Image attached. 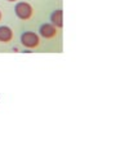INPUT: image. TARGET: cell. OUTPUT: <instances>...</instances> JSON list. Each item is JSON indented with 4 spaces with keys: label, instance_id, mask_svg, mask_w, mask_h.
<instances>
[{
    "label": "cell",
    "instance_id": "1",
    "mask_svg": "<svg viewBox=\"0 0 138 155\" xmlns=\"http://www.w3.org/2000/svg\"><path fill=\"white\" fill-rule=\"evenodd\" d=\"M14 12H16L17 17L23 19V21H27L32 17V7L28 3H25V2H21V3H17L16 7H14Z\"/></svg>",
    "mask_w": 138,
    "mask_h": 155
},
{
    "label": "cell",
    "instance_id": "2",
    "mask_svg": "<svg viewBox=\"0 0 138 155\" xmlns=\"http://www.w3.org/2000/svg\"><path fill=\"white\" fill-rule=\"evenodd\" d=\"M21 43L26 48H36L40 44V39L32 31H26L21 35Z\"/></svg>",
    "mask_w": 138,
    "mask_h": 155
},
{
    "label": "cell",
    "instance_id": "3",
    "mask_svg": "<svg viewBox=\"0 0 138 155\" xmlns=\"http://www.w3.org/2000/svg\"><path fill=\"white\" fill-rule=\"evenodd\" d=\"M39 32H40V35L43 38H45V39H52L58 34L57 27L53 26L52 23H44V25H41L40 28H39Z\"/></svg>",
    "mask_w": 138,
    "mask_h": 155
},
{
    "label": "cell",
    "instance_id": "4",
    "mask_svg": "<svg viewBox=\"0 0 138 155\" xmlns=\"http://www.w3.org/2000/svg\"><path fill=\"white\" fill-rule=\"evenodd\" d=\"M50 21L52 25L56 26L57 28H61L63 26V12L62 9H57L50 14Z\"/></svg>",
    "mask_w": 138,
    "mask_h": 155
},
{
    "label": "cell",
    "instance_id": "5",
    "mask_svg": "<svg viewBox=\"0 0 138 155\" xmlns=\"http://www.w3.org/2000/svg\"><path fill=\"white\" fill-rule=\"evenodd\" d=\"M12 39H13L12 28L8 26H0V43L7 44V43L12 41Z\"/></svg>",
    "mask_w": 138,
    "mask_h": 155
},
{
    "label": "cell",
    "instance_id": "6",
    "mask_svg": "<svg viewBox=\"0 0 138 155\" xmlns=\"http://www.w3.org/2000/svg\"><path fill=\"white\" fill-rule=\"evenodd\" d=\"M8 2H16V0H8Z\"/></svg>",
    "mask_w": 138,
    "mask_h": 155
},
{
    "label": "cell",
    "instance_id": "7",
    "mask_svg": "<svg viewBox=\"0 0 138 155\" xmlns=\"http://www.w3.org/2000/svg\"><path fill=\"white\" fill-rule=\"evenodd\" d=\"M0 19H2V12H0Z\"/></svg>",
    "mask_w": 138,
    "mask_h": 155
}]
</instances>
